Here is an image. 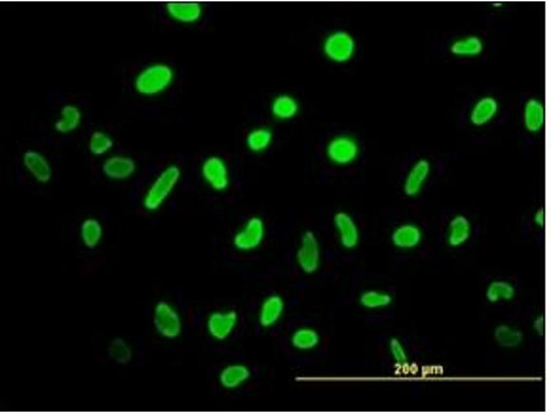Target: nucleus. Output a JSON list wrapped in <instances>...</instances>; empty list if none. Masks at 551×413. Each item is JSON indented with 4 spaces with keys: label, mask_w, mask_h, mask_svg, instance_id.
<instances>
[{
    "label": "nucleus",
    "mask_w": 551,
    "mask_h": 413,
    "mask_svg": "<svg viewBox=\"0 0 551 413\" xmlns=\"http://www.w3.org/2000/svg\"><path fill=\"white\" fill-rule=\"evenodd\" d=\"M83 120L81 109L76 105H64L54 123V130L62 135L73 133L80 127Z\"/></svg>",
    "instance_id": "obj_20"
},
{
    "label": "nucleus",
    "mask_w": 551,
    "mask_h": 413,
    "mask_svg": "<svg viewBox=\"0 0 551 413\" xmlns=\"http://www.w3.org/2000/svg\"><path fill=\"white\" fill-rule=\"evenodd\" d=\"M523 123L528 131H540L545 123V109L542 102L534 98L528 99L523 108Z\"/></svg>",
    "instance_id": "obj_24"
},
{
    "label": "nucleus",
    "mask_w": 551,
    "mask_h": 413,
    "mask_svg": "<svg viewBox=\"0 0 551 413\" xmlns=\"http://www.w3.org/2000/svg\"><path fill=\"white\" fill-rule=\"evenodd\" d=\"M104 233L102 222L96 217H86L80 222L79 240L87 249L92 250L98 247L103 241Z\"/></svg>",
    "instance_id": "obj_18"
},
{
    "label": "nucleus",
    "mask_w": 551,
    "mask_h": 413,
    "mask_svg": "<svg viewBox=\"0 0 551 413\" xmlns=\"http://www.w3.org/2000/svg\"><path fill=\"white\" fill-rule=\"evenodd\" d=\"M320 341L318 333L311 328H300L291 335L292 346L300 350H309L315 348Z\"/></svg>",
    "instance_id": "obj_27"
},
{
    "label": "nucleus",
    "mask_w": 551,
    "mask_h": 413,
    "mask_svg": "<svg viewBox=\"0 0 551 413\" xmlns=\"http://www.w3.org/2000/svg\"><path fill=\"white\" fill-rule=\"evenodd\" d=\"M137 170L138 165L135 159L125 153H110L103 158L101 165L103 177L116 182L130 180Z\"/></svg>",
    "instance_id": "obj_11"
},
{
    "label": "nucleus",
    "mask_w": 551,
    "mask_h": 413,
    "mask_svg": "<svg viewBox=\"0 0 551 413\" xmlns=\"http://www.w3.org/2000/svg\"><path fill=\"white\" fill-rule=\"evenodd\" d=\"M267 235L264 219L259 215L245 218L231 235L233 248L241 253H250L262 246Z\"/></svg>",
    "instance_id": "obj_3"
},
{
    "label": "nucleus",
    "mask_w": 551,
    "mask_h": 413,
    "mask_svg": "<svg viewBox=\"0 0 551 413\" xmlns=\"http://www.w3.org/2000/svg\"><path fill=\"white\" fill-rule=\"evenodd\" d=\"M152 322L156 334L167 341L177 339L183 330V320L180 311L167 300H160L154 305Z\"/></svg>",
    "instance_id": "obj_4"
},
{
    "label": "nucleus",
    "mask_w": 551,
    "mask_h": 413,
    "mask_svg": "<svg viewBox=\"0 0 551 413\" xmlns=\"http://www.w3.org/2000/svg\"><path fill=\"white\" fill-rule=\"evenodd\" d=\"M251 377V370L247 364L233 362L220 368L217 379L223 390L233 391L245 385Z\"/></svg>",
    "instance_id": "obj_15"
},
{
    "label": "nucleus",
    "mask_w": 551,
    "mask_h": 413,
    "mask_svg": "<svg viewBox=\"0 0 551 413\" xmlns=\"http://www.w3.org/2000/svg\"><path fill=\"white\" fill-rule=\"evenodd\" d=\"M494 5H495V6H501L502 4H501V3H498V2H497V3H495Z\"/></svg>",
    "instance_id": "obj_34"
},
{
    "label": "nucleus",
    "mask_w": 551,
    "mask_h": 413,
    "mask_svg": "<svg viewBox=\"0 0 551 413\" xmlns=\"http://www.w3.org/2000/svg\"><path fill=\"white\" fill-rule=\"evenodd\" d=\"M496 341L504 347H514L522 340L521 333L517 329L506 325L498 326L495 330Z\"/></svg>",
    "instance_id": "obj_30"
},
{
    "label": "nucleus",
    "mask_w": 551,
    "mask_h": 413,
    "mask_svg": "<svg viewBox=\"0 0 551 413\" xmlns=\"http://www.w3.org/2000/svg\"><path fill=\"white\" fill-rule=\"evenodd\" d=\"M300 111L298 100L289 94L276 95L270 104V112L273 117L280 121L293 119Z\"/></svg>",
    "instance_id": "obj_22"
},
{
    "label": "nucleus",
    "mask_w": 551,
    "mask_h": 413,
    "mask_svg": "<svg viewBox=\"0 0 551 413\" xmlns=\"http://www.w3.org/2000/svg\"><path fill=\"white\" fill-rule=\"evenodd\" d=\"M324 153L331 165L345 167L353 165L358 159L360 145L353 136L340 134L329 139L326 145Z\"/></svg>",
    "instance_id": "obj_6"
},
{
    "label": "nucleus",
    "mask_w": 551,
    "mask_h": 413,
    "mask_svg": "<svg viewBox=\"0 0 551 413\" xmlns=\"http://www.w3.org/2000/svg\"><path fill=\"white\" fill-rule=\"evenodd\" d=\"M114 145L112 136L103 130L92 131L88 138L87 149L94 157H106L111 153Z\"/></svg>",
    "instance_id": "obj_26"
},
{
    "label": "nucleus",
    "mask_w": 551,
    "mask_h": 413,
    "mask_svg": "<svg viewBox=\"0 0 551 413\" xmlns=\"http://www.w3.org/2000/svg\"><path fill=\"white\" fill-rule=\"evenodd\" d=\"M472 233V225L468 218L462 214H457L450 220L446 234L447 244L453 248L460 247L469 240Z\"/></svg>",
    "instance_id": "obj_19"
},
{
    "label": "nucleus",
    "mask_w": 551,
    "mask_h": 413,
    "mask_svg": "<svg viewBox=\"0 0 551 413\" xmlns=\"http://www.w3.org/2000/svg\"><path fill=\"white\" fill-rule=\"evenodd\" d=\"M183 177L180 167L169 164L163 167L145 188L141 197V206L148 213L161 209L178 187Z\"/></svg>",
    "instance_id": "obj_1"
},
{
    "label": "nucleus",
    "mask_w": 551,
    "mask_h": 413,
    "mask_svg": "<svg viewBox=\"0 0 551 413\" xmlns=\"http://www.w3.org/2000/svg\"><path fill=\"white\" fill-rule=\"evenodd\" d=\"M514 288L511 284L503 280L492 282L488 286L486 297L490 301L511 299L514 295Z\"/></svg>",
    "instance_id": "obj_28"
},
{
    "label": "nucleus",
    "mask_w": 551,
    "mask_h": 413,
    "mask_svg": "<svg viewBox=\"0 0 551 413\" xmlns=\"http://www.w3.org/2000/svg\"><path fill=\"white\" fill-rule=\"evenodd\" d=\"M109 355L119 363H127L132 358L129 346L121 339H114L108 348Z\"/></svg>",
    "instance_id": "obj_31"
},
{
    "label": "nucleus",
    "mask_w": 551,
    "mask_h": 413,
    "mask_svg": "<svg viewBox=\"0 0 551 413\" xmlns=\"http://www.w3.org/2000/svg\"><path fill=\"white\" fill-rule=\"evenodd\" d=\"M238 323L239 315L236 310L217 309L207 315L205 319V330L211 339L222 342L232 335Z\"/></svg>",
    "instance_id": "obj_9"
},
{
    "label": "nucleus",
    "mask_w": 551,
    "mask_h": 413,
    "mask_svg": "<svg viewBox=\"0 0 551 413\" xmlns=\"http://www.w3.org/2000/svg\"><path fill=\"white\" fill-rule=\"evenodd\" d=\"M431 171L430 162L424 158L415 161L407 171L402 183L404 195L415 198L422 191Z\"/></svg>",
    "instance_id": "obj_13"
},
{
    "label": "nucleus",
    "mask_w": 551,
    "mask_h": 413,
    "mask_svg": "<svg viewBox=\"0 0 551 413\" xmlns=\"http://www.w3.org/2000/svg\"><path fill=\"white\" fill-rule=\"evenodd\" d=\"M199 174L204 184L214 193H224L231 186L230 167L221 156L211 154L205 157L200 165Z\"/></svg>",
    "instance_id": "obj_5"
},
{
    "label": "nucleus",
    "mask_w": 551,
    "mask_h": 413,
    "mask_svg": "<svg viewBox=\"0 0 551 413\" xmlns=\"http://www.w3.org/2000/svg\"><path fill=\"white\" fill-rule=\"evenodd\" d=\"M295 259L299 268L306 274H313L320 268L322 246L318 236L313 231L305 230L300 235Z\"/></svg>",
    "instance_id": "obj_8"
},
{
    "label": "nucleus",
    "mask_w": 551,
    "mask_h": 413,
    "mask_svg": "<svg viewBox=\"0 0 551 413\" xmlns=\"http://www.w3.org/2000/svg\"><path fill=\"white\" fill-rule=\"evenodd\" d=\"M484 50L481 39L476 35H469L457 39L450 45V52L457 56L473 57L479 55Z\"/></svg>",
    "instance_id": "obj_25"
},
{
    "label": "nucleus",
    "mask_w": 551,
    "mask_h": 413,
    "mask_svg": "<svg viewBox=\"0 0 551 413\" xmlns=\"http://www.w3.org/2000/svg\"><path fill=\"white\" fill-rule=\"evenodd\" d=\"M21 163L28 176L39 184L49 183L53 177V167L48 157L36 149H28L21 156Z\"/></svg>",
    "instance_id": "obj_12"
},
{
    "label": "nucleus",
    "mask_w": 551,
    "mask_h": 413,
    "mask_svg": "<svg viewBox=\"0 0 551 413\" xmlns=\"http://www.w3.org/2000/svg\"><path fill=\"white\" fill-rule=\"evenodd\" d=\"M285 304L283 298L278 294L267 296L260 304L257 320L260 326L270 328L281 319L284 311Z\"/></svg>",
    "instance_id": "obj_17"
},
{
    "label": "nucleus",
    "mask_w": 551,
    "mask_h": 413,
    "mask_svg": "<svg viewBox=\"0 0 551 413\" xmlns=\"http://www.w3.org/2000/svg\"><path fill=\"white\" fill-rule=\"evenodd\" d=\"M175 78L174 68L169 64L156 62L142 68L135 76L134 87L141 96L152 97L168 89Z\"/></svg>",
    "instance_id": "obj_2"
},
{
    "label": "nucleus",
    "mask_w": 551,
    "mask_h": 413,
    "mask_svg": "<svg viewBox=\"0 0 551 413\" xmlns=\"http://www.w3.org/2000/svg\"><path fill=\"white\" fill-rule=\"evenodd\" d=\"M357 43L353 36L344 30L329 32L324 39L322 50L325 57L335 63H346L355 56Z\"/></svg>",
    "instance_id": "obj_7"
},
{
    "label": "nucleus",
    "mask_w": 551,
    "mask_h": 413,
    "mask_svg": "<svg viewBox=\"0 0 551 413\" xmlns=\"http://www.w3.org/2000/svg\"><path fill=\"white\" fill-rule=\"evenodd\" d=\"M332 224L339 245L344 250L355 249L360 243L361 231L354 217L345 210L336 211Z\"/></svg>",
    "instance_id": "obj_10"
},
{
    "label": "nucleus",
    "mask_w": 551,
    "mask_h": 413,
    "mask_svg": "<svg viewBox=\"0 0 551 413\" xmlns=\"http://www.w3.org/2000/svg\"><path fill=\"white\" fill-rule=\"evenodd\" d=\"M274 134L267 126H258L246 134L245 143L247 150L253 154L266 152L272 145Z\"/></svg>",
    "instance_id": "obj_21"
},
{
    "label": "nucleus",
    "mask_w": 551,
    "mask_h": 413,
    "mask_svg": "<svg viewBox=\"0 0 551 413\" xmlns=\"http://www.w3.org/2000/svg\"><path fill=\"white\" fill-rule=\"evenodd\" d=\"M423 240L421 227L415 223L406 222L396 225L390 234L391 244L401 251L417 248Z\"/></svg>",
    "instance_id": "obj_14"
},
{
    "label": "nucleus",
    "mask_w": 551,
    "mask_h": 413,
    "mask_svg": "<svg viewBox=\"0 0 551 413\" xmlns=\"http://www.w3.org/2000/svg\"><path fill=\"white\" fill-rule=\"evenodd\" d=\"M167 15L173 21L183 24H192L202 18L204 8L197 1H169L165 5Z\"/></svg>",
    "instance_id": "obj_16"
},
{
    "label": "nucleus",
    "mask_w": 551,
    "mask_h": 413,
    "mask_svg": "<svg viewBox=\"0 0 551 413\" xmlns=\"http://www.w3.org/2000/svg\"><path fill=\"white\" fill-rule=\"evenodd\" d=\"M498 110L499 104L494 97L483 96L474 104L470 110V123L477 127L484 126L493 119Z\"/></svg>",
    "instance_id": "obj_23"
},
{
    "label": "nucleus",
    "mask_w": 551,
    "mask_h": 413,
    "mask_svg": "<svg viewBox=\"0 0 551 413\" xmlns=\"http://www.w3.org/2000/svg\"><path fill=\"white\" fill-rule=\"evenodd\" d=\"M391 301L392 297L388 293L378 290H366L360 297L361 305L369 309L386 307Z\"/></svg>",
    "instance_id": "obj_29"
},
{
    "label": "nucleus",
    "mask_w": 551,
    "mask_h": 413,
    "mask_svg": "<svg viewBox=\"0 0 551 413\" xmlns=\"http://www.w3.org/2000/svg\"><path fill=\"white\" fill-rule=\"evenodd\" d=\"M391 353L397 363L404 364L407 361V354L402 343L397 339H392L389 343Z\"/></svg>",
    "instance_id": "obj_32"
},
{
    "label": "nucleus",
    "mask_w": 551,
    "mask_h": 413,
    "mask_svg": "<svg viewBox=\"0 0 551 413\" xmlns=\"http://www.w3.org/2000/svg\"><path fill=\"white\" fill-rule=\"evenodd\" d=\"M533 222L539 227L545 224V213L543 209H537L533 215Z\"/></svg>",
    "instance_id": "obj_33"
}]
</instances>
